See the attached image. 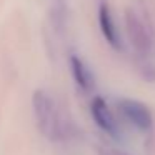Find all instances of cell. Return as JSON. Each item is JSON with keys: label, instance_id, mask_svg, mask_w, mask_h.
<instances>
[{"label": "cell", "instance_id": "6da1fadb", "mask_svg": "<svg viewBox=\"0 0 155 155\" xmlns=\"http://www.w3.org/2000/svg\"><path fill=\"white\" fill-rule=\"evenodd\" d=\"M34 112L37 118L38 130L48 138H54L58 130V118L55 112L54 102L44 92H37L34 95Z\"/></svg>", "mask_w": 155, "mask_h": 155}, {"label": "cell", "instance_id": "7a4b0ae2", "mask_svg": "<svg viewBox=\"0 0 155 155\" xmlns=\"http://www.w3.org/2000/svg\"><path fill=\"white\" fill-rule=\"evenodd\" d=\"M122 110H124L125 117L134 125H137L138 128H142V130L150 128L152 117L145 105L138 104V102H134V100H124L122 102Z\"/></svg>", "mask_w": 155, "mask_h": 155}, {"label": "cell", "instance_id": "3957f363", "mask_svg": "<svg viewBox=\"0 0 155 155\" xmlns=\"http://www.w3.org/2000/svg\"><path fill=\"white\" fill-rule=\"evenodd\" d=\"M92 115L97 120V124L100 125L104 130L110 132V134H115L117 130V124H115V118L112 115L110 108L105 105V102L102 98H95L94 104H92Z\"/></svg>", "mask_w": 155, "mask_h": 155}, {"label": "cell", "instance_id": "277c9868", "mask_svg": "<svg viewBox=\"0 0 155 155\" xmlns=\"http://www.w3.org/2000/svg\"><path fill=\"white\" fill-rule=\"evenodd\" d=\"M100 27H102V32H104L105 38H107L112 45L117 47V44H118L117 30H115V27H114V22H112V17H110V12H108L107 5H102L100 7Z\"/></svg>", "mask_w": 155, "mask_h": 155}, {"label": "cell", "instance_id": "5b68a950", "mask_svg": "<svg viewBox=\"0 0 155 155\" xmlns=\"http://www.w3.org/2000/svg\"><path fill=\"white\" fill-rule=\"evenodd\" d=\"M72 68H74V75H75V80L78 82V85H82L84 88H88L90 87V82H92V77L88 74V70L85 68V65L82 64L78 58H72Z\"/></svg>", "mask_w": 155, "mask_h": 155}]
</instances>
